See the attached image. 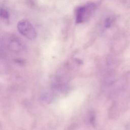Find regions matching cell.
Segmentation results:
<instances>
[{
    "instance_id": "5",
    "label": "cell",
    "mask_w": 130,
    "mask_h": 130,
    "mask_svg": "<svg viewBox=\"0 0 130 130\" xmlns=\"http://www.w3.org/2000/svg\"><path fill=\"white\" fill-rule=\"evenodd\" d=\"M114 20V19L113 17H109L107 18L105 21V26L107 28L109 27L113 22Z\"/></svg>"
},
{
    "instance_id": "4",
    "label": "cell",
    "mask_w": 130,
    "mask_h": 130,
    "mask_svg": "<svg viewBox=\"0 0 130 130\" xmlns=\"http://www.w3.org/2000/svg\"><path fill=\"white\" fill-rule=\"evenodd\" d=\"M0 16L4 19L8 20L10 15L8 11L6 9L1 7L0 9Z\"/></svg>"
},
{
    "instance_id": "1",
    "label": "cell",
    "mask_w": 130,
    "mask_h": 130,
    "mask_svg": "<svg viewBox=\"0 0 130 130\" xmlns=\"http://www.w3.org/2000/svg\"><path fill=\"white\" fill-rule=\"evenodd\" d=\"M95 8L96 4L92 2L77 7L75 10L76 23H80L84 21L91 15Z\"/></svg>"
},
{
    "instance_id": "6",
    "label": "cell",
    "mask_w": 130,
    "mask_h": 130,
    "mask_svg": "<svg viewBox=\"0 0 130 130\" xmlns=\"http://www.w3.org/2000/svg\"><path fill=\"white\" fill-rule=\"evenodd\" d=\"M89 122L91 123V124H92V125H94L95 124V115L94 114V113H91L90 115L89 118Z\"/></svg>"
},
{
    "instance_id": "3",
    "label": "cell",
    "mask_w": 130,
    "mask_h": 130,
    "mask_svg": "<svg viewBox=\"0 0 130 130\" xmlns=\"http://www.w3.org/2000/svg\"><path fill=\"white\" fill-rule=\"evenodd\" d=\"M9 48L14 51H20L22 49V44L19 40L14 38L10 40L9 44Z\"/></svg>"
},
{
    "instance_id": "2",
    "label": "cell",
    "mask_w": 130,
    "mask_h": 130,
    "mask_svg": "<svg viewBox=\"0 0 130 130\" xmlns=\"http://www.w3.org/2000/svg\"><path fill=\"white\" fill-rule=\"evenodd\" d=\"M19 32L25 38L34 40L37 37L36 31L31 23L26 19L20 20L17 25Z\"/></svg>"
}]
</instances>
